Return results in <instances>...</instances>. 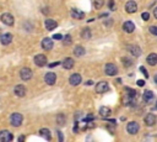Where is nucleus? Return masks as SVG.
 <instances>
[{
	"instance_id": "1",
	"label": "nucleus",
	"mask_w": 157,
	"mask_h": 142,
	"mask_svg": "<svg viewBox=\"0 0 157 142\" xmlns=\"http://www.w3.org/2000/svg\"><path fill=\"white\" fill-rule=\"evenodd\" d=\"M22 121H24V116H22L21 114H18V113H14L12 115L10 116V123H11L14 127L21 126Z\"/></svg>"
},
{
	"instance_id": "2",
	"label": "nucleus",
	"mask_w": 157,
	"mask_h": 142,
	"mask_svg": "<svg viewBox=\"0 0 157 142\" xmlns=\"http://www.w3.org/2000/svg\"><path fill=\"white\" fill-rule=\"evenodd\" d=\"M0 19H1V22H3V24L6 25V26H12L14 22H15V19H14V16L11 15L10 12H4Z\"/></svg>"
},
{
	"instance_id": "3",
	"label": "nucleus",
	"mask_w": 157,
	"mask_h": 142,
	"mask_svg": "<svg viewBox=\"0 0 157 142\" xmlns=\"http://www.w3.org/2000/svg\"><path fill=\"white\" fill-rule=\"evenodd\" d=\"M32 75H33V73H32V71L30 69V68H27V67H25V68H22V69L20 71V77H21V79L22 80H30L31 78H32Z\"/></svg>"
},
{
	"instance_id": "4",
	"label": "nucleus",
	"mask_w": 157,
	"mask_h": 142,
	"mask_svg": "<svg viewBox=\"0 0 157 142\" xmlns=\"http://www.w3.org/2000/svg\"><path fill=\"white\" fill-rule=\"evenodd\" d=\"M104 72L107 75H115L118 73V68L113 63H107L104 67Z\"/></svg>"
},
{
	"instance_id": "5",
	"label": "nucleus",
	"mask_w": 157,
	"mask_h": 142,
	"mask_svg": "<svg viewBox=\"0 0 157 142\" xmlns=\"http://www.w3.org/2000/svg\"><path fill=\"white\" fill-rule=\"evenodd\" d=\"M139 129H140V126H139V123H137L136 121L129 122L128 126H127V131H128L130 135H135V134H137Z\"/></svg>"
},
{
	"instance_id": "6",
	"label": "nucleus",
	"mask_w": 157,
	"mask_h": 142,
	"mask_svg": "<svg viewBox=\"0 0 157 142\" xmlns=\"http://www.w3.org/2000/svg\"><path fill=\"white\" fill-rule=\"evenodd\" d=\"M35 63H36V66H38V67L47 66V57H45L44 54H37L35 57Z\"/></svg>"
},
{
	"instance_id": "7",
	"label": "nucleus",
	"mask_w": 157,
	"mask_h": 142,
	"mask_svg": "<svg viewBox=\"0 0 157 142\" xmlns=\"http://www.w3.org/2000/svg\"><path fill=\"white\" fill-rule=\"evenodd\" d=\"M44 80L48 85H53V84H55V82H57V75H55V73H53V72H48L47 74L44 75Z\"/></svg>"
},
{
	"instance_id": "8",
	"label": "nucleus",
	"mask_w": 157,
	"mask_h": 142,
	"mask_svg": "<svg viewBox=\"0 0 157 142\" xmlns=\"http://www.w3.org/2000/svg\"><path fill=\"white\" fill-rule=\"evenodd\" d=\"M108 89H109V85L107 82H99V83H97V85H96V91L99 94L106 93Z\"/></svg>"
},
{
	"instance_id": "9",
	"label": "nucleus",
	"mask_w": 157,
	"mask_h": 142,
	"mask_svg": "<svg viewBox=\"0 0 157 142\" xmlns=\"http://www.w3.org/2000/svg\"><path fill=\"white\" fill-rule=\"evenodd\" d=\"M12 139H14V136L11 135L10 131L3 130L1 132H0V141H3V142H9V141H12Z\"/></svg>"
},
{
	"instance_id": "10",
	"label": "nucleus",
	"mask_w": 157,
	"mask_h": 142,
	"mask_svg": "<svg viewBox=\"0 0 157 142\" xmlns=\"http://www.w3.org/2000/svg\"><path fill=\"white\" fill-rule=\"evenodd\" d=\"M26 88H25V85H16L15 88H14V93H15V95L16 97H18V98H22V97H25L26 95Z\"/></svg>"
},
{
	"instance_id": "11",
	"label": "nucleus",
	"mask_w": 157,
	"mask_h": 142,
	"mask_svg": "<svg viewBox=\"0 0 157 142\" xmlns=\"http://www.w3.org/2000/svg\"><path fill=\"white\" fill-rule=\"evenodd\" d=\"M0 41H1V43L4 46H7L11 43L12 41V35L10 32H5V34H1V36H0Z\"/></svg>"
},
{
	"instance_id": "12",
	"label": "nucleus",
	"mask_w": 157,
	"mask_h": 142,
	"mask_svg": "<svg viewBox=\"0 0 157 142\" xmlns=\"http://www.w3.org/2000/svg\"><path fill=\"white\" fill-rule=\"evenodd\" d=\"M125 10L129 14H134V12L137 10V4L134 1V0H130V1H128L125 4Z\"/></svg>"
},
{
	"instance_id": "13",
	"label": "nucleus",
	"mask_w": 157,
	"mask_h": 142,
	"mask_svg": "<svg viewBox=\"0 0 157 142\" xmlns=\"http://www.w3.org/2000/svg\"><path fill=\"white\" fill-rule=\"evenodd\" d=\"M128 51L130 52V53L133 54V56H135V57L141 56V48L139 47V46H136V45L128 46Z\"/></svg>"
},
{
	"instance_id": "14",
	"label": "nucleus",
	"mask_w": 157,
	"mask_h": 142,
	"mask_svg": "<svg viewBox=\"0 0 157 142\" xmlns=\"http://www.w3.org/2000/svg\"><path fill=\"white\" fill-rule=\"evenodd\" d=\"M42 48L45 51H49V49L53 48V40L49 37H45L42 40Z\"/></svg>"
},
{
	"instance_id": "15",
	"label": "nucleus",
	"mask_w": 157,
	"mask_h": 142,
	"mask_svg": "<svg viewBox=\"0 0 157 142\" xmlns=\"http://www.w3.org/2000/svg\"><path fill=\"white\" fill-rule=\"evenodd\" d=\"M81 80H82V78H81V75L78 74V73H74V74H71L70 79H69V82H70L71 85H78L81 83Z\"/></svg>"
},
{
	"instance_id": "16",
	"label": "nucleus",
	"mask_w": 157,
	"mask_h": 142,
	"mask_svg": "<svg viewBox=\"0 0 157 142\" xmlns=\"http://www.w3.org/2000/svg\"><path fill=\"white\" fill-rule=\"evenodd\" d=\"M123 30L128 34H131L134 30H135V25H134L133 21H125L123 24Z\"/></svg>"
},
{
	"instance_id": "17",
	"label": "nucleus",
	"mask_w": 157,
	"mask_h": 142,
	"mask_svg": "<svg viewBox=\"0 0 157 142\" xmlns=\"http://www.w3.org/2000/svg\"><path fill=\"white\" fill-rule=\"evenodd\" d=\"M74 59L72 58H70V57H68V58H65L64 61L62 62V66L65 68V69H71V68L74 67Z\"/></svg>"
},
{
	"instance_id": "18",
	"label": "nucleus",
	"mask_w": 157,
	"mask_h": 142,
	"mask_svg": "<svg viewBox=\"0 0 157 142\" xmlns=\"http://www.w3.org/2000/svg\"><path fill=\"white\" fill-rule=\"evenodd\" d=\"M45 29H47L48 31H52V30H54V29H57V26H58V24H57V21H54V20H52V19H48V20H45Z\"/></svg>"
},
{
	"instance_id": "19",
	"label": "nucleus",
	"mask_w": 157,
	"mask_h": 142,
	"mask_svg": "<svg viewBox=\"0 0 157 142\" xmlns=\"http://www.w3.org/2000/svg\"><path fill=\"white\" fill-rule=\"evenodd\" d=\"M156 122V116L154 114H147V116L145 117V123L146 126H154Z\"/></svg>"
},
{
	"instance_id": "20",
	"label": "nucleus",
	"mask_w": 157,
	"mask_h": 142,
	"mask_svg": "<svg viewBox=\"0 0 157 142\" xmlns=\"http://www.w3.org/2000/svg\"><path fill=\"white\" fill-rule=\"evenodd\" d=\"M146 61H147V63H149L150 66H156L157 64V54L156 53H151V54H149L147 56V58H146Z\"/></svg>"
},
{
	"instance_id": "21",
	"label": "nucleus",
	"mask_w": 157,
	"mask_h": 142,
	"mask_svg": "<svg viewBox=\"0 0 157 142\" xmlns=\"http://www.w3.org/2000/svg\"><path fill=\"white\" fill-rule=\"evenodd\" d=\"M152 99H154V93H152L151 90H146V91H144V94H142V100H144L145 103L151 102Z\"/></svg>"
},
{
	"instance_id": "22",
	"label": "nucleus",
	"mask_w": 157,
	"mask_h": 142,
	"mask_svg": "<svg viewBox=\"0 0 157 142\" xmlns=\"http://www.w3.org/2000/svg\"><path fill=\"white\" fill-rule=\"evenodd\" d=\"M39 135L42 136V137H44L45 140H52V135H50V131L48 130V129H41L39 130Z\"/></svg>"
},
{
	"instance_id": "23",
	"label": "nucleus",
	"mask_w": 157,
	"mask_h": 142,
	"mask_svg": "<svg viewBox=\"0 0 157 142\" xmlns=\"http://www.w3.org/2000/svg\"><path fill=\"white\" fill-rule=\"evenodd\" d=\"M85 53H86L85 48L81 47V46H77V47H75V49H74V54H75L76 57H82Z\"/></svg>"
},
{
	"instance_id": "24",
	"label": "nucleus",
	"mask_w": 157,
	"mask_h": 142,
	"mask_svg": "<svg viewBox=\"0 0 157 142\" xmlns=\"http://www.w3.org/2000/svg\"><path fill=\"white\" fill-rule=\"evenodd\" d=\"M99 115L103 117H108L110 115V109L108 106H101L99 109Z\"/></svg>"
},
{
	"instance_id": "25",
	"label": "nucleus",
	"mask_w": 157,
	"mask_h": 142,
	"mask_svg": "<svg viewBox=\"0 0 157 142\" xmlns=\"http://www.w3.org/2000/svg\"><path fill=\"white\" fill-rule=\"evenodd\" d=\"M71 16L74 17V19H84V12L82 11H78L76 10V9H72L71 10Z\"/></svg>"
},
{
	"instance_id": "26",
	"label": "nucleus",
	"mask_w": 157,
	"mask_h": 142,
	"mask_svg": "<svg viewBox=\"0 0 157 142\" xmlns=\"http://www.w3.org/2000/svg\"><path fill=\"white\" fill-rule=\"evenodd\" d=\"M81 37L84 38V40L91 38V30L89 29V27H85V29L81 31Z\"/></svg>"
},
{
	"instance_id": "27",
	"label": "nucleus",
	"mask_w": 157,
	"mask_h": 142,
	"mask_svg": "<svg viewBox=\"0 0 157 142\" xmlns=\"http://www.w3.org/2000/svg\"><path fill=\"white\" fill-rule=\"evenodd\" d=\"M125 95H128V97L130 98H135L136 97V91L131 89V88H125Z\"/></svg>"
},
{
	"instance_id": "28",
	"label": "nucleus",
	"mask_w": 157,
	"mask_h": 142,
	"mask_svg": "<svg viewBox=\"0 0 157 142\" xmlns=\"http://www.w3.org/2000/svg\"><path fill=\"white\" fill-rule=\"evenodd\" d=\"M57 121H58V123L60 126H63V125H65V121H66V119H65V116L63 115V114H59V115L57 116Z\"/></svg>"
},
{
	"instance_id": "29",
	"label": "nucleus",
	"mask_w": 157,
	"mask_h": 142,
	"mask_svg": "<svg viewBox=\"0 0 157 142\" xmlns=\"http://www.w3.org/2000/svg\"><path fill=\"white\" fill-rule=\"evenodd\" d=\"M63 42L65 46H70L71 42H72V38H71V36L70 35H66V36H64L63 37Z\"/></svg>"
},
{
	"instance_id": "30",
	"label": "nucleus",
	"mask_w": 157,
	"mask_h": 142,
	"mask_svg": "<svg viewBox=\"0 0 157 142\" xmlns=\"http://www.w3.org/2000/svg\"><path fill=\"white\" fill-rule=\"evenodd\" d=\"M92 1H93V6L96 9H101L104 4V0H92Z\"/></svg>"
},
{
	"instance_id": "31",
	"label": "nucleus",
	"mask_w": 157,
	"mask_h": 142,
	"mask_svg": "<svg viewBox=\"0 0 157 142\" xmlns=\"http://www.w3.org/2000/svg\"><path fill=\"white\" fill-rule=\"evenodd\" d=\"M122 62L124 63V67H131L133 66V61H131V59H129V58H127V57L122 58Z\"/></svg>"
},
{
	"instance_id": "32",
	"label": "nucleus",
	"mask_w": 157,
	"mask_h": 142,
	"mask_svg": "<svg viewBox=\"0 0 157 142\" xmlns=\"http://www.w3.org/2000/svg\"><path fill=\"white\" fill-rule=\"evenodd\" d=\"M141 17H142V20H145V21H147V20H149L150 19V14L149 12H142V15H141Z\"/></svg>"
},
{
	"instance_id": "33",
	"label": "nucleus",
	"mask_w": 157,
	"mask_h": 142,
	"mask_svg": "<svg viewBox=\"0 0 157 142\" xmlns=\"http://www.w3.org/2000/svg\"><path fill=\"white\" fill-rule=\"evenodd\" d=\"M150 32H151L152 35L157 36V26H151V27H150Z\"/></svg>"
},
{
	"instance_id": "34",
	"label": "nucleus",
	"mask_w": 157,
	"mask_h": 142,
	"mask_svg": "<svg viewBox=\"0 0 157 142\" xmlns=\"http://www.w3.org/2000/svg\"><path fill=\"white\" fill-rule=\"evenodd\" d=\"M140 71L142 72V74L145 75V78H149V73H147V71L145 69V67H140Z\"/></svg>"
},
{
	"instance_id": "35",
	"label": "nucleus",
	"mask_w": 157,
	"mask_h": 142,
	"mask_svg": "<svg viewBox=\"0 0 157 142\" xmlns=\"http://www.w3.org/2000/svg\"><path fill=\"white\" fill-rule=\"evenodd\" d=\"M53 38H54V40H62V38H63V35H60V34H55V35L53 36Z\"/></svg>"
},
{
	"instance_id": "36",
	"label": "nucleus",
	"mask_w": 157,
	"mask_h": 142,
	"mask_svg": "<svg viewBox=\"0 0 157 142\" xmlns=\"http://www.w3.org/2000/svg\"><path fill=\"white\" fill-rule=\"evenodd\" d=\"M109 8L112 10H115V5H114V0H109Z\"/></svg>"
},
{
	"instance_id": "37",
	"label": "nucleus",
	"mask_w": 157,
	"mask_h": 142,
	"mask_svg": "<svg viewBox=\"0 0 157 142\" xmlns=\"http://www.w3.org/2000/svg\"><path fill=\"white\" fill-rule=\"evenodd\" d=\"M137 85H139V86H144V85H145V82H144V80H141V79H140V80H137Z\"/></svg>"
},
{
	"instance_id": "38",
	"label": "nucleus",
	"mask_w": 157,
	"mask_h": 142,
	"mask_svg": "<svg viewBox=\"0 0 157 142\" xmlns=\"http://www.w3.org/2000/svg\"><path fill=\"white\" fill-rule=\"evenodd\" d=\"M59 63H60V62H53V63H50V64H49V67H50V68H52V67H57Z\"/></svg>"
},
{
	"instance_id": "39",
	"label": "nucleus",
	"mask_w": 157,
	"mask_h": 142,
	"mask_svg": "<svg viewBox=\"0 0 157 142\" xmlns=\"http://www.w3.org/2000/svg\"><path fill=\"white\" fill-rule=\"evenodd\" d=\"M58 137H59V141H60V142L64 140V139H63V135H62V132H60V131H58Z\"/></svg>"
},
{
	"instance_id": "40",
	"label": "nucleus",
	"mask_w": 157,
	"mask_h": 142,
	"mask_svg": "<svg viewBox=\"0 0 157 142\" xmlns=\"http://www.w3.org/2000/svg\"><path fill=\"white\" fill-rule=\"evenodd\" d=\"M86 84H87V85H92V84H93V82H92V80H87Z\"/></svg>"
},
{
	"instance_id": "41",
	"label": "nucleus",
	"mask_w": 157,
	"mask_h": 142,
	"mask_svg": "<svg viewBox=\"0 0 157 142\" xmlns=\"http://www.w3.org/2000/svg\"><path fill=\"white\" fill-rule=\"evenodd\" d=\"M25 140V136H20L18 137V141H24Z\"/></svg>"
},
{
	"instance_id": "42",
	"label": "nucleus",
	"mask_w": 157,
	"mask_h": 142,
	"mask_svg": "<svg viewBox=\"0 0 157 142\" xmlns=\"http://www.w3.org/2000/svg\"><path fill=\"white\" fill-rule=\"evenodd\" d=\"M154 14H155V17H156V19H157V8L155 9V11H154Z\"/></svg>"
},
{
	"instance_id": "43",
	"label": "nucleus",
	"mask_w": 157,
	"mask_h": 142,
	"mask_svg": "<svg viewBox=\"0 0 157 142\" xmlns=\"http://www.w3.org/2000/svg\"><path fill=\"white\" fill-rule=\"evenodd\" d=\"M155 83H156V84H157V74H156V75H155Z\"/></svg>"
},
{
	"instance_id": "44",
	"label": "nucleus",
	"mask_w": 157,
	"mask_h": 142,
	"mask_svg": "<svg viewBox=\"0 0 157 142\" xmlns=\"http://www.w3.org/2000/svg\"><path fill=\"white\" fill-rule=\"evenodd\" d=\"M155 109H157V102H156V105H155Z\"/></svg>"
}]
</instances>
